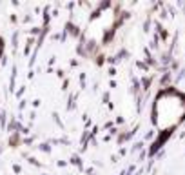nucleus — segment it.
<instances>
[{"instance_id":"1","label":"nucleus","mask_w":185,"mask_h":175,"mask_svg":"<svg viewBox=\"0 0 185 175\" xmlns=\"http://www.w3.org/2000/svg\"><path fill=\"white\" fill-rule=\"evenodd\" d=\"M0 51H2V42H0Z\"/></svg>"}]
</instances>
